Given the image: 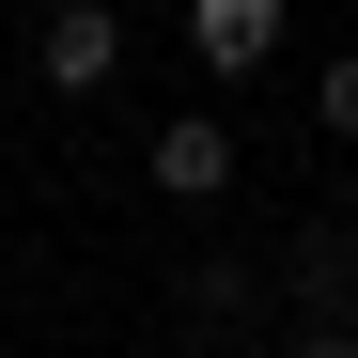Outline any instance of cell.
<instances>
[{
    "mask_svg": "<svg viewBox=\"0 0 358 358\" xmlns=\"http://www.w3.org/2000/svg\"><path fill=\"white\" fill-rule=\"evenodd\" d=\"M31 63H47V94H109V78H125V16H109V0H63Z\"/></svg>",
    "mask_w": 358,
    "mask_h": 358,
    "instance_id": "cell-1",
    "label": "cell"
},
{
    "mask_svg": "<svg viewBox=\"0 0 358 358\" xmlns=\"http://www.w3.org/2000/svg\"><path fill=\"white\" fill-rule=\"evenodd\" d=\"M234 187V125H218V109H171V125H156V203H218Z\"/></svg>",
    "mask_w": 358,
    "mask_h": 358,
    "instance_id": "cell-2",
    "label": "cell"
},
{
    "mask_svg": "<svg viewBox=\"0 0 358 358\" xmlns=\"http://www.w3.org/2000/svg\"><path fill=\"white\" fill-rule=\"evenodd\" d=\"M187 47H203L218 78H250L265 47H280V0H187Z\"/></svg>",
    "mask_w": 358,
    "mask_h": 358,
    "instance_id": "cell-3",
    "label": "cell"
},
{
    "mask_svg": "<svg viewBox=\"0 0 358 358\" xmlns=\"http://www.w3.org/2000/svg\"><path fill=\"white\" fill-rule=\"evenodd\" d=\"M312 125H327V141H358V47H343V63L312 78Z\"/></svg>",
    "mask_w": 358,
    "mask_h": 358,
    "instance_id": "cell-4",
    "label": "cell"
},
{
    "mask_svg": "<svg viewBox=\"0 0 358 358\" xmlns=\"http://www.w3.org/2000/svg\"><path fill=\"white\" fill-rule=\"evenodd\" d=\"M280 358H358V327H312V343H280Z\"/></svg>",
    "mask_w": 358,
    "mask_h": 358,
    "instance_id": "cell-5",
    "label": "cell"
},
{
    "mask_svg": "<svg viewBox=\"0 0 358 358\" xmlns=\"http://www.w3.org/2000/svg\"><path fill=\"white\" fill-rule=\"evenodd\" d=\"M47 16H63V0H47Z\"/></svg>",
    "mask_w": 358,
    "mask_h": 358,
    "instance_id": "cell-6",
    "label": "cell"
},
{
    "mask_svg": "<svg viewBox=\"0 0 358 358\" xmlns=\"http://www.w3.org/2000/svg\"><path fill=\"white\" fill-rule=\"evenodd\" d=\"M343 327H358V312H343Z\"/></svg>",
    "mask_w": 358,
    "mask_h": 358,
    "instance_id": "cell-7",
    "label": "cell"
}]
</instances>
